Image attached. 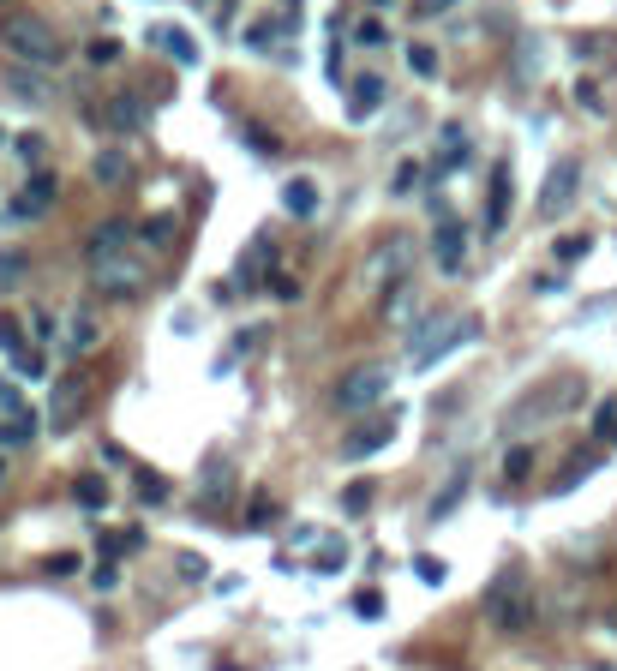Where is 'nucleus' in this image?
I'll return each mask as SVG.
<instances>
[{"label": "nucleus", "mask_w": 617, "mask_h": 671, "mask_svg": "<svg viewBox=\"0 0 617 671\" xmlns=\"http://www.w3.org/2000/svg\"><path fill=\"white\" fill-rule=\"evenodd\" d=\"M408 66H414L420 78H438V48H432V42H414V48H408Z\"/></svg>", "instance_id": "bb28decb"}, {"label": "nucleus", "mask_w": 617, "mask_h": 671, "mask_svg": "<svg viewBox=\"0 0 617 671\" xmlns=\"http://www.w3.org/2000/svg\"><path fill=\"white\" fill-rule=\"evenodd\" d=\"M486 618H492L498 630H510V636L534 624V588H528L522 570H504V576L486 588Z\"/></svg>", "instance_id": "f03ea898"}, {"label": "nucleus", "mask_w": 617, "mask_h": 671, "mask_svg": "<svg viewBox=\"0 0 617 671\" xmlns=\"http://www.w3.org/2000/svg\"><path fill=\"white\" fill-rule=\"evenodd\" d=\"M528 468H534V444H516L504 456V480H528Z\"/></svg>", "instance_id": "cd10ccee"}, {"label": "nucleus", "mask_w": 617, "mask_h": 671, "mask_svg": "<svg viewBox=\"0 0 617 671\" xmlns=\"http://www.w3.org/2000/svg\"><path fill=\"white\" fill-rule=\"evenodd\" d=\"M576 186H582V162H576V156H558L552 174H546V192H540V216L558 222V216L576 204Z\"/></svg>", "instance_id": "0eeeda50"}, {"label": "nucleus", "mask_w": 617, "mask_h": 671, "mask_svg": "<svg viewBox=\"0 0 617 671\" xmlns=\"http://www.w3.org/2000/svg\"><path fill=\"white\" fill-rule=\"evenodd\" d=\"M282 210H288V216H300V222H306V216H318V180H312V174H294V180L282 186Z\"/></svg>", "instance_id": "a211bd4d"}, {"label": "nucleus", "mask_w": 617, "mask_h": 671, "mask_svg": "<svg viewBox=\"0 0 617 671\" xmlns=\"http://www.w3.org/2000/svg\"><path fill=\"white\" fill-rule=\"evenodd\" d=\"M384 102H390V84H384L378 72H366V78H360V84L348 90V120H372V114H378Z\"/></svg>", "instance_id": "4468645a"}, {"label": "nucleus", "mask_w": 617, "mask_h": 671, "mask_svg": "<svg viewBox=\"0 0 617 671\" xmlns=\"http://www.w3.org/2000/svg\"><path fill=\"white\" fill-rule=\"evenodd\" d=\"M0 90H6L18 108H48V102H54V84H48V72H30V66H12V72L0 78Z\"/></svg>", "instance_id": "9b49d317"}, {"label": "nucleus", "mask_w": 617, "mask_h": 671, "mask_svg": "<svg viewBox=\"0 0 617 671\" xmlns=\"http://www.w3.org/2000/svg\"><path fill=\"white\" fill-rule=\"evenodd\" d=\"M390 288H396V294H390V306H384V312H390V324H408V318H414V306H420V294H414V282H390Z\"/></svg>", "instance_id": "5701e85b"}, {"label": "nucleus", "mask_w": 617, "mask_h": 671, "mask_svg": "<svg viewBox=\"0 0 617 671\" xmlns=\"http://www.w3.org/2000/svg\"><path fill=\"white\" fill-rule=\"evenodd\" d=\"M354 42H360V48H384L390 36H384V24H378V18H360V30H354Z\"/></svg>", "instance_id": "7c9ffc66"}, {"label": "nucleus", "mask_w": 617, "mask_h": 671, "mask_svg": "<svg viewBox=\"0 0 617 671\" xmlns=\"http://www.w3.org/2000/svg\"><path fill=\"white\" fill-rule=\"evenodd\" d=\"M126 240H132V222H126V216H108V222H96V228H90V246H84V252H90V264H96V258L126 252Z\"/></svg>", "instance_id": "2eb2a0df"}, {"label": "nucleus", "mask_w": 617, "mask_h": 671, "mask_svg": "<svg viewBox=\"0 0 617 671\" xmlns=\"http://www.w3.org/2000/svg\"><path fill=\"white\" fill-rule=\"evenodd\" d=\"M510 198H516V186H510V162H498V168H492V198H486V234H498V228L510 222Z\"/></svg>", "instance_id": "dca6fc26"}, {"label": "nucleus", "mask_w": 617, "mask_h": 671, "mask_svg": "<svg viewBox=\"0 0 617 671\" xmlns=\"http://www.w3.org/2000/svg\"><path fill=\"white\" fill-rule=\"evenodd\" d=\"M66 348H72V354H78V360H84V354H96V348H102V312H96V306H90V300H84V306H78V312H72V318H66Z\"/></svg>", "instance_id": "f8f14e48"}, {"label": "nucleus", "mask_w": 617, "mask_h": 671, "mask_svg": "<svg viewBox=\"0 0 617 671\" xmlns=\"http://www.w3.org/2000/svg\"><path fill=\"white\" fill-rule=\"evenodd\" d=\"M480 336V318L468 312V318H456V324H444V336H426V342H414V366L420 372H432V366H444L456 348H468Z\"/></svg>", "instance_id": "423d86ee"}, {"label": "nucleus", "mask_w": 617, "mask_h": 671, "mask_svg": "<svg viewBox=\"0 0 617 671\" xmlns=\"http://www.w3.org/2000/svg\"><path fill=\"white\" fill-rule=\"evenodd\" d=\"M336 564H348V546H336V540H330V546H324V558H318V570H324V576H330V570H336Z\"/></svg>", "instance_id": "ea45409f"}, {"label": "nucleus", "mask_w": 617, "mask_h": 671, "mask_svg": "<svg viewBox=\"0 0 617 671\" xmlns=\"http://www.w3.org/2000/svg\"><path fill=\"white\" fill-rule=\"evenodd\" d=\"M594 432L606 438V432H617V402H600V414H594Z\"/></svg>", "instance_id": "58836bf2"}, {"label": "nucleus", "mask_w": 617, "mask_h": 671, "mask_svg": "<svg viewBox=\"0 0 617 671\" xmlns=\"http://www.w3.org/2000/svg\"><path fill=\"white\" fill-rule=\"evenodd\" d=\"M168 240H174V216H156V222H144V246H150V252H162Z\"/></svg>", "instance_id": "c85d7f7f"}, {"label": "nucleus", "mask_w": 617, "mask_h": 671, "mask_svg": "<svg viewBox=\"0 0 617 671\" xmlns=\"http://www.w3.org/2000/svg\"><path fill=\"white\" fill-rule=\"evenodd\" d=\"M54 198H60V180H54V174H30V180L6 198V216H12V222H36L42 210H54Z\"/></svg>", "instance_id": "1a4fd4ad"}, {"label": "nucleus", "mask_w": 617, "mask_h": 671, "mask_svg": "<svg viewBox=\"0 0 617 671\" xmlns=\"http://www.w3.org/2000/svg\"><path fill=\"white\" fill-rule=\"evenodd\" d=\"M84 408H90V378L84 372H60L54 390H48V426H54V438L72 432L84 420Z\"/></svg>", "instance_id": "39448f33"}, {"label": "nucleus", "mask_w": 617, "mask_h": 671, "mask_svg": "<svg viewBox=\"0 0 617 671\" xmlns=\"http://www.w3.org/2000/svg\"><path fill=\"white\" fill-rule=\"evenodd\" d=\"M72 498H78L84 510H102V504H108V480H96V474H78V480H72Z\"/></svg>", "instance_id": "b1692460"}, {"label": "nucleus", "mask_w": 617, "mask_h": 671, "mask_svg": "<svg viewBox=\"0 0 617 671\" xmlns=\"http://www.w3.org/2000/svg\"><path fill=\"white\" fill-rule=\"evenodd\" d=\"M246 144H252L258 156H276V138H270V126H246Z\"/></svg>", "instance_id": "72a5a7b5"}, {"label": "nucleus", "mask_w": 617, "mask_h": 671, "mask_svg": "<svg viewBox=\"0 0 617 671\" xmlns=\"http://www.w3.org/2000/svg\"><path fill=\"white\" fill-rule=\"evenodd\" d=\"M90 282L108 294V300H138L144 282H150V264L138 252H114V258H96L90 264Z\"/></svg>", "instance_id": "7ed1b4c3"}, {"label": "nucleus", "mask_w": 617, "mask_h": 671, "mask_svg": "<svg viewBox=\"0 0 617 671\" xmlns=\"http://www.w3.org/2000/svg\"><path fill=\"white\" fill-rule=\"evenodd\" d=\"M414 186H420V162H402V168H396V186H390V192H396V198H408Z\"/></svg>", "instance_id": "2f4dec72"}, {"label": "nucleus", "mask_w": 617, "mask_h": 671, "mask_svg": "<svg viewBox=\"0 0 617 671\" xmlns=\"http://www.w3.org/2000/svg\"><path fill=\"white\" fill-rule=\"evenodd\" d=\"M90 180L96 186H126L132 180V156L126 150H96L90 156Z\"/></svg>", "instance_id": "f3484780"}, {"label": "nucleus", "mask_w": 617, "mask_h": 671, "mask_svg": "<svg viewBox=\"0 0 617 671\" xmlns=\"http://www.w3.org/2000/svg\"><path fill=\"white\" fill-rule=\"evenodd\" d=\"M48 570H54V576H72V570H78V552H60V558H54Z\"/></svg>", "instance_id": "37998d69"}, {"label": "nucleus", "mask_w": 617, "mask_h": 671, "mask_svg": "<svg viewBox=\"0 0 617 671\" xmlns=\"http://www.w3.org/2000/svg\"><path fill=\"white\" fill-rule=\"evenodd\" d=\"M84 60H90V66H108V60H120V42H114V36H96V42L84 48Z\"/></svg>", "instance_id": "c756f323"}, {"label": "nucleus", "mask_w": 617, "mask_h": 671, "mask_svg": "<svg viewBox=\"0 0 617 671\" xmlns=\"http://www.w3.org/2000/svg\"><path fill=\"white\" fill-rule=\"evenodd\" d=\"M150 42H156L174 66H198V42H192V30H180V24H150Z\"/></svg>", "instance_id": "ddd939ff"}, {"label": "nucleus", "mask_w": 617, "mask_h": 671, "mask_svg": "<svg viewBox=\"0 0 617 671\" xmlns=\"http://www.w3.org/2000/svg\"><path fill=\"white\" fill-rule=\"evenodd\" d=\"M276 522V504L270 498H252V516H246V528H270Z\"/></svg>", "instance_id": "c9c22d12"}, {"label": "nucleus", "mask_w": 617, "mask_h": 671, "mask_svg": "<svg viewBox=\"0 0 617 671\" xmlns=\"http://www.w3.org/2000/svg\"><path fill=\"white\" fill-rule=\"evenodd\" d=\"M0 486H6V456H0Z\"/></svg>", "instance_id": "49530a36"}, {"label": "nucleus", "mask_w": 617, "mask_h": 671, "mask_svg": "<svg viewBox=\"0 0 617 671\" xmlns=\"http://www.w3.org/2000/svg\"><path fill=\"white\" fill-rule=\"evenodd\" d=\"M354 612H360V618H378V612H384V600L366 588V594H354Z\"/></svg>", "instance_id": "a19ab883"}, {"label": "nucleus", "mask_w": 617, "mask_h": 671, "mask_svg": "<svg viewBox=\"0 0 617 671\" xmlns=\"http://www.w3.org/2000/svg\"><path fill=\"white\" fill-rule=\"evenodd\" d=\"M264 270H270V246L258 240V246L240 258V288H258V276H264Z\"/></svg>", "instance_id": "393cba45"}, {"label": "nucleus", "mask_w": 617, "mask_h": 671, "mask_svg": "<svg viewBox=\"0 0 617 671\" xmlns=\"http://www.w3.org/2000/svg\"><path fill=\"white\" fill-rule=\"evenodd\" d=\"M432 252H438V264H444V270H462V252H468L462 228H456V222H438V240H432Z\"/></svg>", "instance_id": "6ab92c4d"}, {"label": "nucleus", "mask_w": 617, "mask_h": 671, "mask_svg": "<svg viewBox=\"0 0 617 671\" xmlns=\"http://www.w3.org/2000/svg\"><path fill=\"white\" fill-rule=\"evenodd\" d=\"M558 258H564V264L588 258V234H570V240H558Z\"/></svg>", "instance_id": "f704fd0d"}, {"label": "nucleus", "mask_w": 617, "mask_h": 671, "mask_svg": "<svg viewBox=\"0 0 617 671\" xmlns=\"http://www.w3.org/2000/svg\"><path fill=\"white\" fill-rule=\"evenodd\" d=\"M228 486H234V468H228V456H210V468H204V504L216 510V504L228 498Z\"/></svg>", "instance_id": "aec40b11"}, {"label": "nucleus", "mask_w": 617, "mask_h": 671, "mask_svg": "<svg viewBox=\"0 0 617 671\" xmlns=\"http://www.w3.org/2000/svg\"><path fill=\"white\" fill-rule=\"evenodd\" d=\"M24 276H30V258H24V252H12V246H0V294L24 288Z\"/></svg>", "instance_id": "412c9836"}, {"label": "nucleus", "mask_w": 617, "mask_h": 671, "mask_svg": "<svg viewBox=\"0 0 617 671\" xmlns=\"http://www.w3.org/2000/svg\"><path fill=\"white\" fill-rule=\"evenodd\" d=\"M372 6H378V12H384V6H396V0H372Z\"/></svg>", "instance_id": "a18cd8bd"}, {"label": "nucleus", "mask_w": 617, "mask_h": 671, "mask_svg": "<svg viewBox=\"0 0 617 671\" xmlns=\"http://www.w3.org/2000/svg\"><path fill=\"white\" fill-rule=\"evenodd\" d=\"M342 504H348V510H354V516H360V510H366V504H372V486H348V498H342Z\"/></svg>", "instance_id": "79ce46f5"}, {"label": "nucleus", "mask_w": 617, "mask_h": 671, "mask_svg": "<svg viewBox=\"0 0 617 671\" xmlns=\"http://www.w3.org/2000/svg\"><path fill=\"white\" fill-rule=\"evenodd\" d=\"M390 438H396V408H390V414H372L366 426H354V432L342 438V462H366V456L390 450Z\"/></svg>", "instance_id": "9d476101"}, {"label": "nucleus", "mask_w": 617, "mask_h": 671, "mask_svg": "<svg viewBox=\"0 0 617 671\" xmlns=\"http://www.w3.org/2000/svg\"><path fill=\"white\" fill-rule=\"evenodd\" d=\"M462 492H468V468H456V474H450V486H444V492L432 498V522H444V516H450L456 504H462Z\"/></svg>", "instance_id": "4be33fe9"}, {"label": "nucleus", "mask_w": 617, "mask_h": 671, "mask_svg": "<svg viewBox=\"0 0 617 671\" xmlns=\"http://www.w3.org/2000/svg\"><path fill=\"white\" fill-rule=\"evenodd\" d=\"M414 576H420L426 588H444V564H438V558H420V564H414Z\"/></svg>", "instance_id": "e433bc0d"}, {"label": "nucleus", "mask_w": 617, "mask_h": 671, "mask_svg": "<svg viewBox=\"0 0 617 671\" xmlns=\"http://www.w3.org/2000/svg\"><path fill=\"white\" fill-rule=\"evenodd\" d=\"M456 0H420V12H450Z\"/></svg>", "instance_id": "c03bdc74"}, {"label": "nucleus", "mask_w": 617, "mask_h": 671, "mask_svg": "<svg viewBox=\"0 0 617 671\" xmlns=\"http://www.w3.org/2000/svg\"><path fill=\"white\" fill-rule=\"evenodd\" d=\"M138 498H144V504H162V498H168V480H162V474H144V480H138Z\"/></svg>", "instance_id": "473e14b6"}, {"label": "nucleus", "mask_w": 617, "mask_h": 671, "mask_svg": "<svg viewBox=\"0 0 617 671\" xmlns=\"http://www.w3.org/2000/svg\"><path fill=\"white\" fill-rule=\"evenodd\" d=\"M384 396H390V366H354V372L336 384V408H342V414H372Z\"/></svg>", "instance_id": "20e7f679"}, {"label": "nucleus", "mask_w": 617, "mask_h": 671, "mask_svg": "<svg viewBox=\"0 0 617 671\" xmlns=\"http://www.w3.org/2000/svg\"><path fill=\"white\" fill-rule=\"evenodd\" d=\"M0 48H6L12 66H30V72H54L66 60V42L42 12H6L0 18Z\"/></svg>", "instance_id": "f257e3e1"}, {"label": "nucleus", "mask_w": 617, "mask_h": 671, "mask_svg": "<svg viewBox=\"0 0 617 671\" xmlns=\"http://www.w3.org/2000/svg\"><path fill=\"white\" fill-rule=\"evenodd\" d=\"M270 294H276V300H300V282H294V276H282V270H276V276H270Z\"/></svg>", "instance_id": "4c0bfd02"}, {"label": "nucleus", "mask_w": 617, "mask_h": 671, "mask_svg": "<svg viewBox=\"0 0 617 671\" xmlns=\"http://www.w3.org/2000/svg\"><path fill=\"white\" fill-rule=\"evenodd\" d=\"M0 354H6L12 366H24V360H30V348H24V330H18L12 318H0Z\"/></svg>", "instance_id": "a878e982"}, {"label": "nucleus", "mask_w": 617, "mask_h": 671, "mask_svg": "<svg viewBox=\"0 0 617 671\" xmlns=\"http://www.w3.org/2000/svg\"><path fill=\"white\" fill-rule=\"evenodd\" d=\"M144 126H150V102H144L138 90H114V96L102 102V132L132 138V132H144Z\"/></svg>", "instance_id": "6e6552de"}]
</instances>
